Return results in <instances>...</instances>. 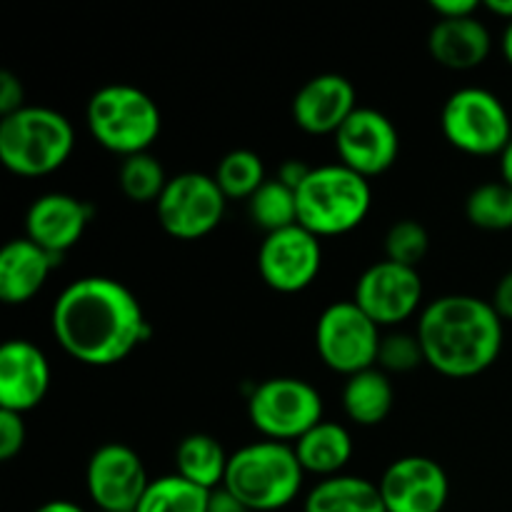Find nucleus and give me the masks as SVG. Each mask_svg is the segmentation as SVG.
Segmentation results:
<instances>
[{
	"label": "nucleus",
	"mask_w": 512,
	"mask_h": 512,
	"mask_svg": "<svg viewBox=\"0 0 512 512\" xmlns=\"http://www.w3.org/2000/svg\"><path fill=\"white\" fill-rule=\"evenodd\" d=\"M50 330L60 348L90 368H110L148 340L150 328L138 298L120 280L88 275L55 298Z\"/></svg>",
	"instance_id": "nucleus-1"
},
{
	"label": "nucleus",
	"mask_w": 512,
	"mask_h": 512,
	"mask_svg": "<svg viewBox=\"0 0 512 512\" xmlns=\"http://www.w3.org/2000/svg\"><path fill=\"white\" fill-rule=\"evenodd\" d=\"M418 340L425 365L445 378H475L503 350V318L475 295H443L420 310Z\"/></svg>",
	"instance_id": "nucleus-2"
},
{
	"label": "nucleus",
	"mask_w": 512,
	"mask_h": 512,
	"mask_svg": "<svg viewBox=\"0 0 512 512\" xmlns=\"http://www.w3.org/2000/svg\"><path fill=\"white\" fill-rule=\"evenodd\" d=\"M303 480L305 470L295 458L293 445L258 440L230 455L223 488L250 512H275L298 498Z\"/></svg>",
	"instance_id": "nucleus-3"
},
{
	"label": "nucleus",
	"mask_w": 512,
	"mask_h": 512,
	"mask_svg": "<svg viewBox=\"0 0 512 512\" xmlns=\"http://www.w3.org/2000/svg\"><path fill=\"white\" fill-rule=\"evenodd\" d=\"M75 130L63 113L43 105H25L0 120V160L20 178H43L68 163Z\"/></svg>",
	"instance_id": "nucleus-4"
},
{
	"label": "nucleus",
	"mask_w": 512,
	"mask_h": 512,
	"mask_svg": "<svg viewBox=\"0 0 512 512\" xmlns=\"http://www.w3.org/2000/svg\"><path fill=\"white\" fill-rule=\"evenodd\" d=\"M298 198V225L318 238L345 235L363 225L373 205L368 178L343 163L320 165L295 190Z\"/></svg>",
	"instance_id": "nucleus-5"
},
{
	"label": "nucleus",
	"mask_w": 512,
	"mask_h": 512,
	"mask_svg": "<svg viewBox=\"0 0 512 512\" xmlns=\"http://www.w3.org/2000/svg\"><path fill=\"white\" fill-rule=\"evenodd\" d=\"M85 120L95 143L123 158L148 153L163 130L158 103L128 83H110L95 90L85 108Z\"/></svg>",
	"instance_id": "nucleus-6"
},
{
	"label": "nucleus",
	"mask_w": 512,
	"mask_h": 512,
	"mask_svg": "<svg viewBox=\"0 0 512 512\" xmlns=\"http://www.w3.org/2000/svg\"><path fill=\"white\" fill-rule=\"evenodd\" d=\"M248 418L265 440L295 443L323 420V395L300 378H268L248 398Z\"/></svg>",
	"instance_id": "nucleus-7"
},
{
	"label": "nucleus",
	"mask_w": 512,
	"mask_h": 512,
	"mask_svg": "<svg viewBox=\"0 0 512 512\" xmlns=\"http://www.w3.org/2000/svg\"><path fill=\"white\" fill-rule=\"evenodd\" d=\"M440 130L460 153L500 155L512 138L503 100L485 88H460L440 110Z\"/></svg>",
	"instance_id": "nucleus-8"
},
{
	"label": "nucleus",
	"mask_w": 512,
	"mask_h": 512,
	"mask_svg": "<svg viewBox=\"0 0 512 512\" xmlns=\"http://www.w3.org/2000/svg\"><path fill=\"white\" fill-rule=\"evenodd\" d=\"M380 340L383 335L378 325L353 300L328 305L315 325V348L320 360L345 378L375 368Z\"/></svg>",
	"instance_id": "nucleus-9"
},
{
	"label": "nucleus",
	"mask_w": 512,
	"mask_h": 512,
	"mask_svg": "<svg viewBox=\"0 0 512 512\" xmlns=\"http://www.w3.org/2000/svg\"><path fill=\"white\" fill-rule=\"evenodd\" d=\"M228 198L218 188L213 175L180 173L165 185L163 195L155 203L158 223L170 238L200 240L213 233L225 215Z\"/></svg>",
	"instance_id": "nucleus-10"
},
{
	"label": "nucleus",
	"mask_w": 512,
	"mask_h": 512,
	"mask_svg": "<svg viewBox=\"0 0 512 512\" xmlns=\"http://www.w3.org/2000/svg\"><path fill=\"white\" fill-rule=\"evenodd\" d=\"M353 303L378 328H395L420 310L423 280L415 268H405L393 260H378L360 273Z\"/></svg>",
	"instance_id": "nucleus-11"
},
{
	"label": "nucleus",
	"mask_w": 512,
	"mask_h": 512,
	"mask_svg": "<svg viewBox=\"0 0 512 512\" xmlns=\"http://www.w3.org/2000/svg\"><path fill=\"white\" fill-rule=\"evenodd\" d=\"M323 268L320 238L303 225H290L278 233L265 235L258 250L260 278L275 293H300L310 288Z\"/></svg>",
	"instance_id": "nucleus-12"
},
{
	"label": "nucleus",
	"mask_w": 512,
	"mask_h": 512,
	"mask_svg": "<svg viewBox=\"0 0 512 512\" xmlns=\"http://www.w3.org/2000/svg\"><path fill=\"white\" fill-rule=\"evenodd\" d=\"M150 478L143 458L123 443H105L90 455L85 488L100 512L135 510L148 490Z\"/></svg>",
	"instance_id": "nucleus-13"
},
{
	"label": "nucleus",
	"mask_w": 512,
	"mask_h": 512,
	"mask_svg": "<svg viewBox=\"0 0 512 512\" xmlns=\"http://www.w3.org/2000/svg\"><path fill=\"white\" fill-rule=\"evenodd\" d=\"M335 150L345 168L363 178L390 170L400 153V135L393 120L375 108H358L333 135Z\"/></svg>",
	"instance_id": "nucleus-14"
},
{
	"label": "nucleus",
	"mask_w": 512,
	"mask_h": 512,
	"mask_svg": "<svg viewBox=\"0 0 512 512\" xmlns=\"http://www.w3.org/2000/svg\"><path fill=\"white\" fill-rule=\"evenodd\" d=\"M378 490L388 512H443L450 480L438 460L405 455L385 468Z\"/></svg>",
	"instance_id": "nucleus-15"
},
{
	"label": "nucleus",
	"mask_w": 512,
	"mask_h": 512,
	"mask_svg": "<svg viewBox=\"0 0 512 512\" xmlns=\"http://www.w3.org/2000/svg\"><path fill=\"white\" fill-rule=\"evenodd\" d=\"M50 365L43 350L25 338H13L0 348V410L25 415L45 400Z\"/></svg>",
	"instance_id": "nucleus-16"
},
{
	"label": "nucleus",
	"mask_w": 512,
	"mask_h": 512,
	"mask_svg": "<svg viewBox=\"0 0 512 512\" xmlns=\"http://www.w3.org/2000/svg\"><path fill=\"white\" fill-rule=\"evenodd\" d=\"M355 85L340 73H320L305 80L295 93L290 113L308 135H335L358 110Z\"/></svg>",
	"instance_id": "nucleus-17"
},
{
	"label": "nucleus",
	"mask_w": 512,
	"mask_h": 512,
	"mask_svg": "<svg viewBox=\"0 0 512 512\" xmlns=\"http://www.w3.org/2000/svg\"><path fill=\"white\" fill-rule=\"evenodd\" d=\"M90 218H93V208L75 195H38L25 213V238L63 258V253H68L83 238Z\"/></svg>",
	"instance_id": "nucleus-18"
},
{
	"label": "nucleus",
	"mask_w": 512,
	"mask_h": 512,
	"mask_svg": "<svg viewBox=\"0 0 512 512\" xmlns=\"http://www.w3.org/2000/svg\"><path fill=\"white\" fill-rule=\"evenodd\" d=\"M58 260V255L43 250L30 238L8 240L0 250V300L5 305L33 300L48 283Z\"/></svg>",
	"instance_id": "nucleus-19"
},
{
	"label": "nucleus",
	"mask_w": 512,
	"mask_h": 512,
	"mask_svg": "<svg viewBox=\"0 0 512 512\" xmlns=\"http://www.w3.org/2000/svg\"><path fill=\"white\" fill-rule=\"evenodd\" d=\"M493 38L483 20H438L430 30L428 50L435 63L450 70H473L488 60Z\"/></svg>",
	"instance_id": "nucleus-20"
},
{
	"label": "nucleus",
	"mask_w": 512,
	"mask_h": 512,
	"mask_svg": "<svg viewBox=\"0 0 512 512\" xmlns=\"http://www.w3.org/2000/svg\"><path fill=\"white\" fill-rule=\"evenodd\" d=\"M295 458L305 473L320 475V478H335L343 475L353 458V438L348 428L335 420H320L315 428L293 443Z\"/></svg>",
	"instance_id": "nucleus-21"
},
{
	"label": "nucleus",
	"mask_w": 512,
	"mask_h": 512,
	"mask_svg": "<svg viewBox=\"0 0 512 512\" xmlns=\"http://www.w3.org/2000/svg\"><path fill=\"white\" fill-rule=\"evenodd\" d=\"M303 512H388L378 483L358 475L325 478L305 495Z\"/></svg>",
	"instance_id": "nucleus-22"
},
{
	"label": "nucleus",
	"mask_w": 512,
	"mask_h": 512,
	"mask_svg": "<svg viewBox=\"0 0 512 512\" xmlns=\"http://www.w3.org/2000/svg\"><path fill=\"white\" fill-rule=\"evenodd\" d=\"M395 403V390L388 373L378 368L363 370L345 380L343 410L360 428H375L390 415Z\"/></svg>",
	"instance_id": "nucleus-23"
},
{
	"label": "nucleus",
	"mask_w": 512,
	"mask_h": 512,
	"mask_svg": "<svg viewBox=\"0 0 512 512\" xmlns=\"http://www.w3.org/2000/svg\"><path fill=\"white\" fill-rule=\"evenodd\" d=\"M228 460L230 455L225 453L220 440H215L213 435L193 433L180 440L178 450H175V473L188 483L213 493V490L223 488Z\"/></svg>",
	"instance_id": "nucleus-24"
},
{
	"label": "nucleus",
	"mask_w": 512,
	"mask_h": 512,
	"mask_svg": "<svg viewBox=\"0 0 512 512\" xmlns=\"http://www.w3.org/2000/svg\"><path fill=\"white\" fill-rule=\"evenodd\" d=\"M208 500V490L175 473L150 480L135 512H208Z\"/></svg>",
	"instance_id": "nucleus-25"
},
{
	"label": "nucleus",
	"mask_w": 512,
	"mask_h": 512,
	"mask_svg": "<svg viewBox=\"0 0 512 512\" xmlns=\"http://www.w3.org/2000/svg\"><path fill=\"white\" fill-rule=\"evenodd\" d=\"M213 178L228 200H250L268 180L263 158L245 148L230 150L228 155H223Z\"/></svg>",
	"instance_id": "nucleus-26"
},
{
	"label": "nucleus",
	"mask_w": 512,
	"mask_h": 512,
	"mask_svg": "<svg viewBox=\"0 0 512 512\" xmlns=\"http://www.w3.org/2000/svg\"><path fill=\"white\" fill-rule=\"evenodd\" d=\"M250 220L265 230V235L298 225V198L295 190L280 183L278 178L265 180L263 188L248 200Z\"/></svg>",
	"instance_id": "nucleus-27"
},
{
	"label": "nucleus",
	"mask_w": 512,
	"mask_h": 512,
	"mask_svg": "<svg viewBox=\"0 0 512 512\" xmlns=\"http://www.w3.org/2000/svg\"><path fill=\"white\" fill-rule=\"evenodd\" d=\"M168 180L170 178L165 175L163 163H160L150 150L148 153L123 158L118 170L120 193H123L130 203H158Z\"/></svg>",
	"instance_id": "nucleus-28"
},
{
	"label": "nucleus",
	"mask_w": 512,
	"mask_h": 512,
	"mask_svg": "<svg viewBox=\"0 0 512 512\" xmlns=\"http://www.w3.org/2000/svg\"><path fill=\"white\" fill-rule=\"evenodd\" d=\"M465 215L480 230H510L512 228V188L505 180L483 183L465 200Z\"/></svg>",
	"instance_id": "nucleus-29"
},
{
	"label": "nucleus",
	"mask_w": 512,
	"mask_h": 512,
	"mask_svg": "<svg viewBox=\"0 0 512 512\" xmlns=\"http://www.w3.org/2000/svg\"><path fill=\"white\" fill-rule=\"evenodd\" d=\"M428 250L430 235L425 225H420L418 220H398L385 233V260H393V263L405 265V268L418 270Z\"/></svg>",
	"instance_id": "nucleus-30"
},
{
	"label": "nucleus",
	"mask_w": 512,
	"mask_h": 512,
	"mask_svg": "<svg viewBox=\"0 0 512 512\" xmlns=\"http://www.w3.org/2000/svg\"><path fill=\"white\" fill-rule=\"evenodd\" d=\"M425 363L423 348L418 335L413 333H388L380 340L378 363L383 373H410Z\"/></svg>",
	"instance_id": "nucleus-31"
},
{
	"label": "nucleus",
	"mask_w": 512,
	"mask_h": 512,
	"mask_svg": "<svg viewBox=\"0 0 512 512\" xmlns=\"http://www.w3.org/2000/svg\"><path fill=\"white\" fill-rule=\"evenodd\" d=\"M25 438H28V430H25L23 415L0 410V460L3 463L20 455V450L25 448Z\"/></svg>",
	"instance_id": "nucleus-32"
},
{
	"label": "nucleus",
	"mask_w": 512,
	"mask_h": 512,
	"mask_svg": "<svg viewBox=\"0 0 512 512\" xmlns=\"http://www.w3.org/2000/svg\"><path fill=\"white\" fill-rule=\"evenodd\" d=\"M25 108V88L18 75L10 70L0 73V115H13Z\"/></svg>",
	"instance_id": "nucleus-33"
},
{
	"label": "nucleus",
	"mask_w": 512,
	"mask_h": 512,
	"mask_svg": "<svg viewBox=\"0 0 512 512\" xmlns=\"http://www.w3.org/2000/svg\"><path fill=\"white\" fill-rule=\"evenodd\" d=\"M430 8L438 15V20H458L473 18L480 10V3L478 0H433Z\"/></svg>",
	"instance_id": "nucleus-34"
},
{
	"label": "nucleus",
	"mask_w": 512,
	"mask_h": 512,
	"mask_svg": "<svg viewBox=\"0 0 512 512\" xmlns=\"http://www.w3.org/2000/svg\"><path fill=\"white\" fill-rule=\"evenodd\" d=\"M493 308L495 313L500 315L503 320H510L512 323V270L510 273H505L503 278L498 280V285H495V293H493Z\"/></svg>",
	"instance_id": "nucleus-35"
},
{
	"label": "nucleus",
	"mask_w": 512,
	"mask_h": 512,
	"mask_svg": "<svg viewBox=\"0 0 512 512\" xmlns=\"http://www.w3.org/2000/svg\"><path fill=\"white\" fill-rule=\"evenodd\" d=\"M310 170H313V168H308V165L293 158V160H285V163L280 165V170H278V175H275V178H278L280 183L288 185V188L298 190L300 183H303V180L310 175Z\"/></svg>",
	"instance_id": "nucleus-36"
},
{
	"label": "nucleus",
	"mask_w": 512,
	"mask_h": 512,
	"mask_svg": "<svg viewBox=\"0 0 512 512\" xmlns=\"http://www.w3.org/2000/svg\"><path fill=\"white\" fill-rule=\"evenodd\" d=\"M208 512H250V510L245 508V505L240 503L233 493H228L225 488H218L210 493Z\"/></svg>",
	"instance_id": "nucleus-37"
},
{
	"label": "nucleus",
	"mask_w": 512,
	"mask_h": 512,
	"mask_svg": "<svg viewBox=\"0 0 512 512\" xmlns=\"http://www.w3.org/2000/svg\"><path fill=\"white\" fill-rule=\"evenodd\" d=\"M33 512H85V510L80 508L78 503H73V500H48V503H43Z\"/></svg>",
	"instance_id": "nucleus-38"
},
{
	"label": "nucleus",
	"mask_w": 512,
	"mask_h": 512,
	"mask_svg": "<svg viewBox=\"0 0 512 512\" xmlns=\"http://www.w3.org/2000/svg\"><path fill=\"white\" fill-rule=\"evenodd\" d=\"M483 8L490 10L493 15H498V18H503L505 23L512 20V0H488V3H483Z\"/></svg>",
	"instance_id": "nucleus-39"
},
{
	"label": "nucleus",
	"mask_w": 512,
	"mask_h": 512,
	"mask_svg": "<svg viewBox=\"0 0 512 512\" xmlns=\"http://www.w3.org/2000/svg\"><path fill=\"white\" fill-rule=\"evenodd\" d=\"M500 175H503L505 183L512 188V138H510V143L505 145L503 153H500Z\"/></svg>",
	"instance_id": "nucleus-40"
},
{
	"label": "nucleus",
	"mask_w": 512,
	"mask_h": 512,
	"mask_svg": "<svg viewBox=\"0 0 512 512\" xmlns=\"http://www.w3.org/2000/svg\"><path fill=\"white\" fill-rule=\"evenodd\" d=\"M503 55L505 60L512 65V20L505 25V33H503Z\"/></svg>",
	"instance_id": "nucleus-41"
},
{
	"label": "nucleus",
	"mask_w": 512,
	"mask_h": 512,
	"mask_svg": "<svg viewBox=\"0 0 512 512\" xmlns=\"http://www.w3.org/2000/svg\"><path fill=\"white\" fill-rule=\"evenodd\" d=\"M118 512H135V510H118Z\"/></svg>",
	"instance_id": "nucleus-42"
}]
</instances>
